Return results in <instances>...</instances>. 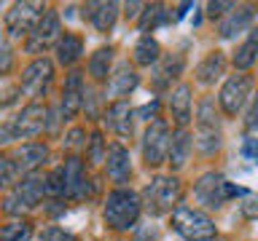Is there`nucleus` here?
Wrapping results in <instances>:
<instances>
[{"label": "nucleus", "mask_w": 258, "mask_h": 241, "mask_svg": "<svg viewBox=\"0 0 258 241\" xmlns=\"http://www.w3.org/2000/svg\"><path fill=\"white\" fill-rule=\"evenodd\" d=\"M143 214V201H140V193L132 190V188H113L108 190L105 196V204H102V217H105V225L116 233H129L137 225Z\"/></svg>", "instance_id": "f257e3e1"}, {"label": "nucleus", "mask_w": 258, "mask_h": 241, "mask_svg": "<svg viewBox=\"0 0 258 241\" xmlns=\"http://www.w3.org/2000/svg\"><path fill=\"white\" fill-rule=\"evenodd\" d=\"M239 196H247V190L229 182L221 172H215V169L199 174L197 182H194V198H197L199 209H205L207 214L223 209V204H229L231 198H239Z\"/></svg>", "instance_id": "f03ea898"}, {"label": "nucleus", "mask_w": 258, "mask_h": 241, "mask_svg": "<svg viewBox=\"0 0 258 241\" xmlns=\"http://www.w3.org/2000/svg\"><path fill=\"white\" fill-rule=\"evenodd\" d=\"M172 230L183 241H218V225L205 209L191 204H177L169 212Z\"/></svg>", "instance_id": "7ed1b4c3"}, {"label": "nucleus", "mask_w": 258, "mask_h": 241, "mask_svg": "<svg viewBox=\"0 0 258 241\" xmlns=\"http://www.w3.org/2000/svg\"><path fill=\"white\" fill-rule=\"evenodd\" d=\"M180 198H183V182L177 174H156L140 193L143 209H148L151 214L172 212L180 204Z\"/></svg>", "instance_id": "20e7f679"}, {"label": "nucleus", "mask_w": 258, "mask_h": 241, "mask_svg": "<svg viewBox=\"0 0 258 241\" xmlns=\"http://www.w3.org/2000/svg\"><path fill=\"white\" fill-rule=\"evenodd\" d=\"M253 91H255V75L253 72H234V75H226L221 88H218V94H215L221 115L237 118L239 112L247 107Z\"/></svg>", "instance_id": "39448f33"}, {"label": "nucleus", "mask_w": 258, "mask_h": 241, "mask_svg": "<svg viewBox=\"0 0 258 241\" xmlns=\"http://www.w3.org/2000/svg\"><path fill=\"white\" fill-rule=\"evenodd\" d=\"M169 137H172V129H169L167 118H156L145 126L143 140H140V150H143V164L148 169H159L167 164Z\"/></svg>", "instance_id": "423d86ee"}, {"label": "nucleus", "mask_w": 258, "mask_h": 241, "mask_svg": "<svg viewBox=\"0 0 258 241\" xmlns=\"http://www.w3.org/2000/svg\"><path fill=\"white\" fill-rule=\"evenodd\" d=\"M54 80V59L48 56H38L32 59L19 75V94L30 96V102H38L40 96H46L48 86Z\"/></svg>", "instance_id": "0eeeda50"}, {"label": "nucleus", "mask_w": 258, "mask_h": 241, "mask_svg": "<svg viewBox=\"0 0 258 241\" xmlns=\"http://www.w3.org/2000/svg\"><path fill=\"white\" fill-rule=\"evenodd\" d=\"M43 3H32V0H24V3H14L6 11V32L11 40H27L35 30V24L43 14Z\"/></svg>", "instance_id": "6e6552de"}, {"label": "nucleus", "mask_w": 258, "mask_h": 241, "mask_svg": "<svg viewBox=\"0 0 258 241\" xmlns=\"http://www.w3.org/2000/svg\"><path fill=\"white\" fill-rule=\"evenodd\" d=\"M16 142H32L40 134H46V102H27L24 107L11 118Z\"/></svg>", "instance_id": "1a4fd4ad"}, {"label": "nucleus", "mask_w": 258, "mask_h": 241, "mask_svg": "<svg viewBox=\"0 0 258 241\" xmlns=\"http://www.w3.org/2000/svg\"><path fill=\"white\" fill-rule=\"evenodd\" d=\"M84 88H86V72L78 70V67L68 70L64 83H62L59 104H56L64 120H73L81 110H84Z\"/></svg>", "instance_id": "9d476101"}, {"label": "nucleus", "mask_w": 258, "mask_h": 241, "mask_svg": "<svg viewBox=\"0 0 258 241\" xmlns=\"http://www.w3.org/2000/svg\"><path fill=\"white\" fill-rule=\"evenodd\" d=\"M59 169H62V180H64V198H73V201L89 198V193H92V180H89V174H86L84 158L68 156L59 164Z\"/></svg>", "instance_id": "9b49d317"}, {"label": "nucleus", "mask_w": 258, "mask_h": 241, "mask_svg": "<svg viewBox=\"0 0 258 241\" xmlns=\"http://www.w3.org/2000/svg\"><path fill=\"white\" fill-rule=\"evenodd\" d=\"M258 16V6L255 3H234V8L218 22V38L221 40H237L239 35L253 27Z\"/></svg>", "instance_id": "f8f14e48"}, {"label": "nucleus", "mask_w": 258, "mask_h": 241, "mask_svg": "<svg viewBox=\"0 0 258 241\" xmlns=\"http://www.w3.org/2000/svg\"><path fill=\"white\" fill-rule=\"evenodd\" d=\"M100 118L105 129L113 132L118 140H132L135 137V107L129 104V99H113L110 104H105Z\"/></svg>", "instance_id": "ddd939ff"}, {"label": "nucleus", "mask_w": 258, "mask_h": 241, "mask_svg": "<svg viewBox=\"0 0 258 241\" xmlns=\"http://www.w3.org/2000/svg\"><path fill=\"white\" fill-rule=\"evenodd\" d=\"M167 110L172 115L175 129H188L194 120V86L188 80H180L167 94Z\"/></svg>", "instance_id": "4468645a"}, {"label": "nucleus", "mask_w": 258, "mask_h": 241, "mask_svg": "<svg viewBox=\"0 0 258 241\" xmlns=\"http://www.w3.org/2000/svg\"><path fill=\"white\" fill-rule=\"evenodd\" d=\"M226 70H229V56L221 48H213L210 54H205L197 67H194V83H199L202 88H213L215 83H223Z\"/></svg>", "instance_id": "2eb2a0df"}, {"label": "nucleus", "mask_w": 258, "mask_h": 241, "mask_svg": "<svg viewBox=\"0 0 258 241\" xmlns=\"http://www.w3.org/2000/svg\"><path fill=\"white\" fill-rule=\"evenodd\" d=\"M48 156H51V150H48L46 142L40 140H32V142H19L11 153L16 169H19V174H32V172H40V169L46 166Z\"/></svg>", "instance_id": "dca6fc26"}, {"label": "nucleus", "mask_w": 258, "mask_h": 241, "mask_svg": "<svg viewBox=\"0 0 258 241\" xmlns=\"http://www.w3.org/2000/svg\"><path fill=\"white\" fill-rule=\"evenodd\" d=\"M105 174L110 177V182H116V188H126V182L132 180V156L121 142L108 145V156H105Z\"/></svg>", "instance_id": "f3484780"}, {"label": "nucleus", "mask_w": 258, "mask_h": 241, "mask_svg": "<svg viewBox=\"0 0 258 241\" xmlns=\"http://www.w3.org/2000/svg\"><path fill=\"white\" fill-rule=\"evenodd\" d=\"M194 153V132L191 129H172L169 137V150H167V166L169 174H177L188 166Z\"/></svg>", "instance_id": "a211bd4d"}, {"label": "nucleus", "mask_w": 258, "mask_h": 241, "mask_svg": "<svg viewBox=\"0 0 258 241\" xmlns=\"http://www.w3.org/2000/svg\"><path fill=\"white\" fill-rule=\"evenodd\" d=\"M137 86H140V75H137L135 64L121 62L118 67L110 72L108 83H105V94L110 96V102L113 99H126V96L132 94ZM108 96H105V99H108Z\"/></svg>", "instance_id": "6ab92c4d"}, {"label": "nucleus", "mask_w": 258, "mask_h": 241, "mask_svg": "<svg viewBox=\"0 0 258 241\" xmlns=\"http://www.w3.org/2000/svg\"><path fill=\"white\" fill-rule=\"evenodd\" d=\"M194 132H223V115L213 94H202L194 107Z\"/></svg>", "instance_id": "aec40b11"}, {"label": "nucleus", "mask_w": 258, "mask_h": 241, "mask_svg": "<svg viewBox=\"0 0 258 241\" xmlns=\"http://www.w3.org/2000/svg\"><path fill=\"white\" fill-rule=\"evenodd\" d=\"M185 72V56L183 54H161V59L153 64V88H169L172 80H180V75Z\"/></svg>", "instance_id": "412c9836"}, {"label": "nucleus", "mask_w": 258, "mask_h": 241, "mask_svg": "<svg viewBox=\"0 0 258 241\" xmlns=\"http://www.w3.org/2000/svg\"><path fill=\"white\" fill-rule=\"evenodd\" d=\"M255 62H258V27H250L245 38L234 46L229 64H234L237 72H250L255 67Z\"/></svg>", "instance_id": "4be33fe9"}, {"label": "nucleus", "mask_w": 258, "mask_h": 241, "mask_svg": "<svg viewBox=\"0 0 258 241\" xmlns=\"http://www.w3.org/2000/svg\"><path fill=\"white\" fill-rule=\"evenodd\" d=\"M113 59H116V48L113 46H100L94 54H89L86 72L92 78V83H97V86L108 83V78L113 72Z\"/></svg>", "instance_id": "5701e85b"}, {"label": "nucleus", "mask_w": 258, "mask_h": 241, "mask_svg": "<svg viewBox=\"0 0 258 241\" xmlns=\"http://www.w3.org/2000/svg\"><path fill=\"white\" fill-rule=\"evenodd\" d=\"M84 56V38L76 35V32H62L59 40L54 43V59L62 64V67H76Z\"/></svg>", "instance_id": "b1692460"}, {"label": "nucleus", "mask_w": 258, "mask_h": 241, "mask_svg": "<svg viewBox=\"0 0 258 241\" xmlns=\"http://www.w3.org/2000/svg\"><path fill=\"white\" fill-rule=\"evenodd\" d=\"M62 35V19H59V11H54V8H43V14H40V19L35 24V30H32V40H38V43H43L46 48L54 46L56 40Z\"/></svg>", "instance_id": "393cba45"}, {"label": "nucleus", "mask_w": 258, "mask_h": 241, "mask_svg": "<svg viewBox=\"0 0 258 241\" xmlns=\"http://www.w3.org/2000/svg\"><path fill=\"white\" fill-rule=\"evenodd\" d=\"M161 43L153 35H140L137 38V43L132 48V62L137 67H153L159 59H161Z\"/></svg>", "instance_id": "a878e982"}, {"label": "nucleus", "mask_w": 258, "mask_h": 241, "mask_svg": "<svg viewBox=\"0 0 258 241\" xmlns=\"http://www.w3.org/2000/svg\"><path fill=\"white\" fill-rule=\"evenodd\" d=\"M35 236V222L30 217H11L0 225V241H32Z\"/></svg>", "instance_id": "bb28decb"}, {"label": "nucleus", "mask_w": 258, "mask_h": 241, "mask_svg": "<svg viewBox=\"0 0 258 241\" xmlns=\"http://www.w3.org/2000/svg\"><path fill=\"white\" fill-rule=\"evenodd\" d=\"M194 150L202 158H213L223 150V132H194Z\"/></svg>", "instance_id": "cd10ccee"}, {"label": "nucleus", "mask_w": 258, "mask_h": 241, "mask_svg": "<svg viewBox=\"0 0 258 241\" xmlns=\"http://www.w3.org/2000/svg\"><path fill=\"white\" fill-rule=\"evenodd\" d=\"M118 14H121V6L113 3V0H108V3H97V11H94L89 24H92L97 32H110L113 27H116Z\"/></svg>", "instance_id": "c85d7f7f"}, {"label": "nucleus", "mask_w": 258, "mask_h": 241, "mask_svg": "<svg viewBox=\"0 0 258 241\" xmlns=\"http://www.w3.org/2000/svg\"><path fill=\"white\" fill-rule=\"evenodd\" d=\"M167 16H169V11H167L164 3H151V6L145 3L140 19H137V24H140V32H143V35H148V30H156L159 24H164Z\"/></svg>", "instance_id": "c756f323"}, {"label": "nucleus", "mask_w": 258, "mask_h": 241, "mask_svg": "<svg viewBox=\"0 0 258 241\" xmlns=\"http://www.w3.org/2000/svg\"><path fill=\"white\" fill-rule=\"evenodd\" d=\"M84 148H86V164H92V166L105 164V156H108V140H105V134L100 132V129H94V132L86 137Z\"/></svg>", "instance_id": "7c9ffc66"}, {"label": "nucleus", "mask_w": 258, "mask_h": 241, "mask_svg": "<svg viewBox=\"0 0 258 241\" xmlns=\"http://www.w3.org/2000/svg\"><path fill=\"white\" fill-rule=\"evenodd\" d=\"M19 180V169L8 153H0V190H11Z\"/></svg>", "instance_id": "2f4dec72"}, {"label": "nucleus", "mask_w": 258, "mask_h": 241, "mask_svg": "<svg viewBox=\"0 0 258 241\" xmlns=\"http://www.w3.org/2000/svg\"><path fill=\"white\" fill-rule=\"evenodd\" d=\"M105 102V96H100V91L97 88H84V112L89 120H97L100 118V104Z\"/></svg>", "instance_id": "473e14b6"}, {"label": "nucleus", "mask_w": 258, "mask_h": 241, "mask_svg": "<svg viewBox=\"0 0 258 241\" xmlns=\"http://www.w3.org/2000/svg\"><path fill=\"white\" fill-rule=\"evenodd\" d=\"M16 67V51L8 43H0V78L11 75Z\"/></svg>", "instance_id": "72a5a7b5"}, {"label": "nucleus", "mask_w": 258, "mask_h": 241, "mask_svg": "<svg viewBox=\"0 0 258 241\" xmlns=\"http://www.w3.org/2000/svg\"><path fill=\"white\" fill-rule=\"evenodd\" d=\"M64 124V118H62V112L56 104H46V134H51L56 137L59 134V126Z\"/></svg>", "instance_id": "f704fd0d"}, {"label": "nucleus", "mask_w": 258, "mask_h": 241, "mask_svg": "<svg viewBox=\"0 0 258 241\" xmlns=\"http://www.w3.org/2000/svg\"><path fill=\"white\" fill-rule=\"evenodd\" d=\"M38 241H78V238L73 236L70 230L59 228V225H48V228H43V230H40Z\"/></svg>", "instance_id": "c9c22d12"}, {"label": "nucleus", "mask_w": 258, "mask_h": 241, "mask_svg": "<svg viewBox=\"0 0 258 241\" xmlns=\"http://www.w3.org/2000/svg\"><path fill=\"white\" fill-rule=\"evenodd\" d=\"M231 8H234V3H229V0H213V3L205 6V16H207V19H218V22H221Z\"/></svg>", "instance_id": "e433bc0d"}, {"label": "nucleus", "mask_w": 258, "mask_h": 241, "mask_svg": "<svg viewBox=\"0 0 258 241\" xmlns=\"http://www.w3.org/2000/svg\"><path fill=\"white\" fill-rule=\"evenodd\" d=\"M64 148H70V150H78V148H84L86 145V129L84 126H73L68 134H64Z\"/></svg>", "instance_id": "4c0bfd02"}, {"label": "nucleus", "mask_w": 258, "mask_h": 241, "mask_svg": "<svg viewBox=\"0 0 258 241\" xmlns=\"http://www.w3.org/2000/svg\"><path fill=\"white\" fill-rule=\"evenodd\" d=\"M245 110H247L245 112V129L247 132H258V91H253Z\"/></svg>", "instance_id": "58836bf2"}, {"label": "nucleus", "mask_w": 258, "mask_h": 241, "mask_svg": "<svg viewBox=\"0 0 258 241\" xmlns=\"http://www.w3.org/2000/svg\"><path fill=\"white\" fill-rule=\"evenodd\" d=\"M239 212H242V217H247V220H258V193H247V196H242Z\"/></svg>", "instance_id": "ea45409f"}, {"label": "nucleus", "mask_w": 258, "mask_h": 241, "mask_svg": "<svg viewBox=\"0 0 258 241\" xmlns=\"http://www.w3.org/2000/svg\"><path fill=\"white\" fill-rule=\"evenodd\" d=\"M159 107H161V99H153V102H148V104H143V107H137L135 110V118H140V120H156V118H161L159 115Z\"/></svg>", "instance_id": "a19ab883"}, {"label": "nucleus", "mask_w": 258, "mask_h": 241, "mask_svg": "<svg viewBox=\"0 0 258 241\" xmlns=\"http://www.w3.org/2000/svg\"><path fill=\"white\" fill-rule=\"evenodd\" d=\"M16 142V134H14V126H11V118L3 120L0 124V148H6V145H14Z\"/></svg>", "instance_id": "79ce46f5"}, {"label": "nucleus", "mask_w": 258, "mask_h": 241, "mask_svg": "<svg viewBox=\"0 0 258 241\" xmlns=\"http://www.w3.org/2000/svg\"><path fill=\"white\" fill-rule=\"evenodd\" d=\"M121 8H124V16H126L129 22H137V19H140V14H143V8H145V3H137V0H132V3H124Z\"/></svg>", "instance_id": "37998d69"}, {"label": "nucleus", "mask_w": 258, "mask_h": 241, "mask_svg": "<svg viewBox=\"0 0 258 241\" xmlns=\"http://www.w3.org/2000/svg\"><path fill=\"white\" fill-rule=\"evenodd\" d=\"M242 156L258 161V140L255 137H245V142H242Z\"/></svg>", "instance_id": "c03bdc74"}, {"label": "nucleus", "mask_w": 258, "mask_h": 241, "mask_svg": "<svg viewBox=\"0 0 258 241\" xmlns=\"http://www.w3.org/2000/svg\"><path fill=\"white\" fill-rule=\"evenodd\" d=\"M94 11H97V3H84V6H81V19H84V22H92Z\"/></svg>", "instance_id": "a18cd8bd"}]
</instances>
